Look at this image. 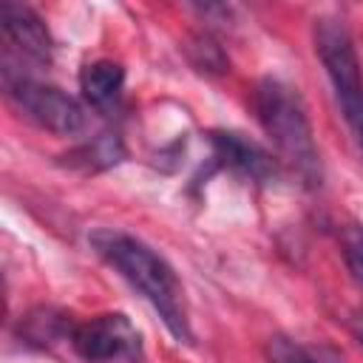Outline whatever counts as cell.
<instances>
[{
    "mask_svg": "<svg viewBox=\"0 0 363 363\" xmlns=\"http://www.w3.org/2000/svg\"><path fill=\"white\" fill-rule=\"evenodd\" d=\"M343 258L357 284H363V227L352 224L343 233Z\"/></svg>",
    "mask_w": 363,
    "mask_h": 363,
    "instance_id": "cell-12",
    "label": "cell"
},
{
    "mask_svg": "<svg viewBox=\"0 0 363 363\" xmlns=\"http://www.w3.org/2000/svg\"><path fill=\"white\" fill-rule=\"evenodd\" d=\"M71 332H74L71 320L51 306H37L20 320V335L31 346H51L54 340L71 337Z\"/></svg>",
    "mask_w": 363,
    "mask_h": 363,
    "instance_id": "cell-9",
    "label": "cell"
},
{
    "mask_svg": "<svg viewBox=\"0 0 363 363\" xmlns=\"http://www.w3.org/2000/svg\"><path fill=\"white\" fill-rule=\"evenodd\" d=\"M6 91H9V99L31 122H37L51 133L74 136L85 128L82 105L65 91H60L57 85H43L37 79L17 77V79H6Z\"/></svg>",
    "mask_w": 363,
    "mask_h": 363,
    "instance_id": "cell-4",
    "label": "cell"
},
{
    "mask_svg": "<svg viewBox=\"0 0 363 363\" xmlns=\"http://www.w3.org/2000/svg\"><path fill=\"white\" fill-rule=\"evenodd\" d=\"M352 332H354V337H357V343L363 346V312H357V315L352 318Z\"/></svg>",
    "mask_w": 363,
    "mask_h": 363,
    "instance_id": "cell-13",
    "label": "cell"
},
{
    "mask_svg": "<svg viewBox=\"0 0 363 363\" xmlns=\"http://www.w3.org/2000/svg\"><path fill=\"white\" fill-rule=\"evenodd\" d=\"M0 26L6 31V37L31 60H40V62H48L51 60V34L43 23V17L23 6V3H11V0H3L0 3Z\"/></svg>",
    "mask_w": 363,
    "mask_h": 363,
    "instance_id": "cell-7",
    "label": "cell"
},
{
    "mask_svg": "<svg viewBox=\"0 0 363 363\" xmlns=\"http://www.w3.org/2000/svg\"><path fill=\"white\" fill-rule=\"evenodd\" d=\"M122 85H125V68L113 60H96L79 71V91L85 102H91L94 108H111L119 99Z\"/></svg>",
    "mask_w": 363,
    "mask_h": 363,
    "instance_id": "cell-8",
    "label": "cell"
},
{
    "mask_svg": "<svg viewBox=\"0 0 363 363\" xmlns=\"http://www.w3.org/2000/svg\"><path fill=\"white\" fill-rule=\"evenodd\" d=\"M255 116L272 145L278 147L281 159L298 173V179L309 187L320 184V156L312 139L306 108L298 96V91L275 77H264L255 85Z\"/></svg>",
    "mask_w": 363,
    "mask_h": 363,
    "instance_id": "cell-2",
    "label": "cell"
},
{
    "mask_svg": "<svg viewBox=\"0 0 363 363\" xmlns=\"http://www.w3.org/2000/svg\"><path fill=\"white\" fill-rule=\"evenodd\" d=\"M91 244L133 289H139L150 301V306L159 312V318L164 320L170 335L190 343V326H187V315H184V303H182V286H179L173 267L156 250H150L145 241H139L122 230H111V227L94 230Z\"/></svg>",
    "mask_w": 363,
    "mask_h": 363,
    "instance_id": "cell-1",
    "label": "cell"
},
{
    "mask_svg": "<svg viewBox=\"0 0 363 363\" xmlns=\"http://www.w3.org/2000/svg\"><path fill=\"white\" fill-rule=\"evenodd\" d=\"M187 54H190V62L199 71H207V74H224L227 65H230V60L224 57L221 45L216 40H210L207 34L193 37V43L187 45Z\"/></svg>",
    "mask_w": 363,
    "mask_h": 363,
    "instance_id": "cell-11",
    "label": "cell"
},
{
    "mask_svg": "<svg viewBox=\"0 0 363 363\" xmlns=\"http://www.w3.org/2000/svg\"><path fill=\"white\" fill-rule=\"evenodd\" d=\"M68 340L74 352L88 363L133 360L139 354V332L119 312L96 315L85 323H77Z\"/></svg>",
    "mask_w": 363,
    "mask_h": 363,
    "instance_id": "cell-5",
    "label": "cell"
},
{
    "mask_svg": "<svg viewBox=\"0 0 363 363\" xmlns=\"http://www.w3.org/2000/svg\"><path fill=\"white\" fill-rule=\"evenodd\" d=\"M315 51L332 79L335 96L343 108V116L354 133L357 147L363 150V74L349 28L337 17H320L315 23Z\"/></svg>",
    "mask_w": 363,
    "mask_h": 363,
    "instance_id": "cell-3",
    "label": "cell"
},
{
    "mask_svg": "<svg viewBox=\"0 0 363 363\" xmlns=\"http://www.w3.org/2000/svg\"><path fill=\"white\" fill-rule=\"evenodd\" d=\"M267 352L272 363H343V357L326 346H301L289 337H272Z\"/></svg>",
    "mask_w": 363,
    "mask_h": 363,
    "instance_id": "cell-10",
    "label": "cell"
},
{
    "mask_svg": "<svg viewBox=\"0 0 363 363\" xmlns=\"http://www.w3.org/2000/svg\"><path fill=\"white\" fill-rule=\"evenodd\" d=\"M210 145L216 150V159L224 167H230V170H235V173H241V176H247L252 182H261L264 184V182L275 179V173H278L275 159L264 147H258L255 142L244 139L241 133L213 130L210 133Z\"/></svg>",
    "mask_w": 363,
    "mask_h": 363,
    "instance_id": "cell-6",
    "label": "cell"
}]
</instances>
